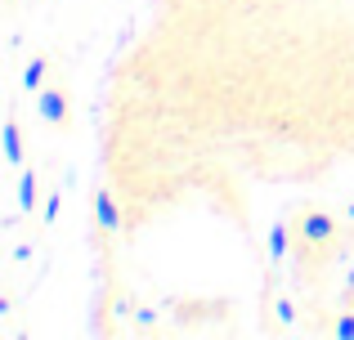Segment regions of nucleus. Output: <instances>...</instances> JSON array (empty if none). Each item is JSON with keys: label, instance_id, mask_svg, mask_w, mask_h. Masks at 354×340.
<instances>
[{"label": "nucleus", "instance_id": "nucleus-1", "mask_svg": "<svg viewBox=\"0 0 354 340\" xmlns=\"http://www.w3.org/2000/svg\"><path fill=\"white\" fill-rule=\"evenodd\" d=\"M305 237H314V242H319V237H332V219L328 215H310L305 219Z\"/></svg>", "mask_w": 354, "mask_h": 340}, {"label": "nucleus", "instance_id": "nucleus-3", "mask_svg": "<svg viewBox=\"0 0 354 340\" xmlns=\"http://www.w3.org/2000/svg\"><path fill=\"white\" fill-rule=\"evenodd\" d=\"M99 224H108V228L117 224V210H113V201H108V197H99Z\"/></svg>", "mask_w": 354, "mask_h": 340}, {"label": "nucleus", "instance_id": "nucleus-4", "mask_svg": "<svg viewBox=\"0 0 354 340\" xmlns=\"http://www.w3.org/2000/svg\"><path fill=\"white\" fill-rule=\"evenodd\" d=\"M5 139H9V161H18V130H14V126L5 130Z\"/></svg>", "mask_w": 354, "mask_h": 340}, {"label": "nucleus", "instance_id": "nucleus-5", "mask_svg": "<svg viewBox=\"0 0 354 340\" xmlns=\"http://www.w3.org/2000/svg\"><path fill=\"white\" fill-rule=\"evenodd\" d=\"M41 77H45V63H32V72H27V81H32V86H41Z\"/></svg>", "mask_w": 354, "mask_h": 340}, {"label": "nucleus", "instance_id": "nucleus-2", "mask_svg": "<svg viewBox=\"0 0 354 340\" xmlns=\"http://www.w3.org/2000/svg\"><path fill=\"white\" fill-rule=\"evenodd\" d=\"M41 112L50 121H63V94H41Z\"/></svg>", "mask_w": 354, "mask_h": 340}]
</instances>
